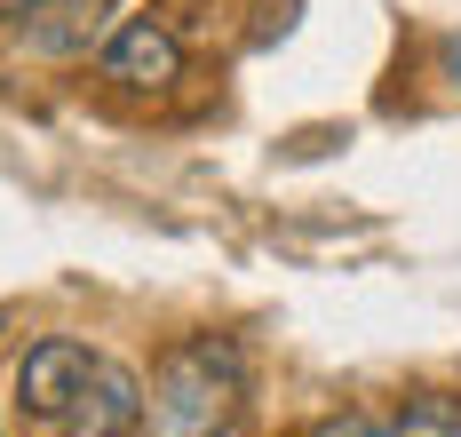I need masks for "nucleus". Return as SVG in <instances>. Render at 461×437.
<instances>
[{
    "mask_svg": "<svg viewBox=\"0 0 461 437\" xmlns=\"http://www.w3.org/2000/svg\"><path fill=\"white\" fill-rule=\"evenodd\" d=\"M247 397V358L230 334H184L143 382V437H223Z\"/></svg>",
    "mask_w": 461,
    "mask_h": 437,
    "instance_id": "nucleus-1",
    "label": "nucleus"
},
{
    "mask_svg": "<svg viewBox=\"0 0 461 437\" xmlns=\"http://www.w3.org/2000/svg\"><path fill=\"white\" fill-rule=\"evenodd\" d=\"M95 72H104L112 88H128V96H167V88L184 80V40H176V24H159V16H120V24L104 32V49H95Z\"/></svg>",
    "mask_w": 461,
    "mask_h": 437,
    "instance_id": "nucleus-2",
    "label": "nucleus"
},
{
    "mask_svg": "<svg viewBox=\"0 0 461 437\" xmlns=\"http://www.w3.org/2000/svg\"><path fill=\"white\" fill-rule=\"evenodd\" d=\"M64 437H143V374L128 358H88L72 406L56 414Z\"/></svg>",
    "mask_w": 461,
    "mask_h": 437,
    "instance_id": "nucleus-3",
    "label": "nucleus"
},
{
    "mask_svg": "<svg viewBox=\"0 0 461 437\" xmlns=\"http://www.w3.org/2000/svg\"><path fill=\"white\" fill-rule=\"evenodd\" d=\"M88 342L72 334H41L24 358H16V406L32 414V422H56L64 406H72V389H80V374H88Z\"/></svg>",
    "mask_w": 461,
    "mask_h": 437,
    "instance_id": "nucleus-4",
    "label": "nucleus"
},
{
    "mask_svg": "<svg viewBox=\"0 0 461 437\" xmlns=\"http://www.w3.org/2000/svg\"><path fill=\"white\" fill-rule=\"evenodd\" d=\"M95 0H41L32 16H16V49L24 56H56V64H72V56L95 49Z\"/></svg>",
    "mask_w": 461,
    "mask_h": 437,
    "instance_id": "nucleus-5",
    "label": "nucleus"
},
{
    "mask_svg": "<svg viewBox=\"0 0 461 437\" xmlns=\"http://www.w3.org/2000/svg\"><path fill=\"white\" fill-rule=\"evenodd\" d=\"M390 437H461V397H446V389L406 397V406L390 414Z\"/></svg>",
    "mask_w": 461,
    "mask_h": 437,
    "instance_id": "nucleus-6",
    "label": "nucleus"
},
{
    "mask_svg": "<svg viewBox=\"0 0 461 437\" xmlns=\"http://www.w3.org/2000/svg\"><path fill=\"white\" fill-rule=\"evenodd\" d=\"M41 0H0V24H16V16H32Z\"/></svg>",
    "mask_w": 461,
    "mask_h": 437,
    "instance_id": "nucleus-7",
    "label": "nucleus"
},
{
    "mask_svg": "<svg viewBox=\"0 0 461 437\" xmlns=\"http://www.w3.org/2000/svg\"><path fill=\"white\" fill-rule=\"evenodd\" d=\"M446 72H454V88H461V40H454V49H446Z\"/></svg>",
    "mask_w": 461,
    "mask_h": 437,
    "instance_id": "nucleus-8",
    "label": "nucleus"
}]
</instances>
